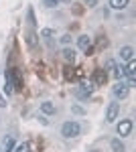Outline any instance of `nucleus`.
<instances>
[{
	"mask_svg": "<svg viewBox=\"0 0 136 152\" xmlns=\"http://www.w3.org/2000/svg\"><path fill=\"white\" fill-rule=\"evenodd\" d=\"M12 152H33V148H31V142H23V144L14 146V150H12Z\"/></svg>",
	"mask_w": 136,
	"mask_h": 152,
	"instance_id": "16",
	"label": "nucleus"
},
{
	"mask_svg": "<svg viewBox=\"0 0 136 152\" xmlns=\"http://www.w3.org/2000/svg\"><path fill=\"white\" fill-rule=\"evenodd\" d=\"M93 89H96V87H93V83H91V81L81 83L79 87L75 89V95H77L79 99H87V97H90V95L93 94Z\"/></svg>",
	"mask_w": 136,
	"mask_h": 152,
	"instance_id": "5",
	"label": "nucleus"
},
{
	"mask_svg": "<svg viewBox=\"0 0 136 152\" xmlns=\"http://www.w3.org/2000/svg\"><path fill=\"white\" fill-rule=\"evenodd\" d=\"M61 55H63V59H65L67 63H73V61H75V51H73V49H63Z\"/></svg>",
	"mask_w": 136,
	"mask_h": 152,
	"instance_id": "15",
	"label": "nucleus"
},
{
	"mask_svg": "<svg viewBox=\"0 0 136 152\" xmlns=\"http://www.w3.org/2000/svg\"><path fill=\"white\" fill-rule=\"evenodd\" d=\"M120 59L126 61V63H128V61H132V59H134V49L130 47V45L122 47V49H120Z\"/></svg>",
	"mask_w": 136,
	"mask_h": 152,
	"instance_id": "9",
	"label": "nucleus"
},
{
	"mask_svg": "<svg viewBox=\"0 0 136 152\" xmlns=\"http://www.w3.org/2000/svg\"><path fill=\"white\" fill-rule=\"evenodd\" d=\"M106 81H108V73H106V69H96L93 71V79H91L93 85H104Z\"/></svg>",
	"mask_w": 136,
	"mask_h": 152,
	"instance_id": "8",
	"label": "nucleus"
},
{
	"mask_svg": "<svg viewBox=\"0 0 136 152\" xmlns=\"http://www.w3.org/2000/svg\"><path fill=\"white\" fill-rule=\"evenodd\" d=\"M96 4V0H87V6H93Z\"/></svg>",
	"mask_w": 136,
	"mask_h": 152,
	"instance_id": "26",
	"label": "nucleus"
},
{
	"mask_svg": "<svg viewBox=\"0 0 136 152\" xmlns=\"http://www.w3.org/2000/svg\"><path fill=\"white\" fill-rule=\"evenodd\" d=\"M26 18H29V23L35 24V14H33V8H29V12H26Z\"/></svg>",
	"mask_w": 136,
	"mask_h": 152,
	"instance_id": "21",
	"label": "nucleus"
},
{
	"mask_svg": "<svg viewBox=\"0 0 136 152\" xmlns=\"http://www.w3.org/2000/svg\"><path fill=\"white\" fill-rule=\"evenodd\" d=\"M41 112H43L45 116H53L57 110H55V105L51 104V102H43V104H41Z\"/></svg>",
	"mask_w": 136,
	"mask_h": 152,
	"instance_id": "14",
	"label": "nucleus"
},
{
	"mask_svg": "<svg viewBox=\"0 0 136 152\" xmlns=\"http://www.w3.org/2000/svg\"><path fill=\"white\" fill-rule=\"evenodd\" d=\"M14 146H16V144H14V138L8 136L6 142H4V152H12V150H14Z\"/></svg>",
	"mask_w": 136,
	"mask_h": 152,
	"instance_id": "17",
	"label": "nucleus"
},
{
	"mask_svg": "<svg viewBox=\"0 0 136 152\" xmlns=\"http://www.w3.org/2000/svg\"><path fill=\"white\" fill-rule=\"evenodd\" d=\"M59 41H61V45H69V43H71V35H63Z\"/></svg>",
	"mask_w": 136,
	"mask_h": 152,
	"instance_id": "20",
	"label": "nucleus"
},
{
	"mask_svg": "<svg viewBox=\"0 0 136 152\" xmlns=\"http://www.w3.org/2000/svg\"><path fill=\"white\" fill-rule=\"evenodd\" d=\"M39 120H41V124H45V126H47V124H49V120H47L45 116H41V118H39Z\"/></svg>",
	"mask_w": 136,
	"mask_h": 152,
	"instance_id": "25",
	"label": "nucleus"
},
{
	"mask_svg": "<svg viewBox=\"0 0 136 152\" xmlns=\"http://www.w3.org/2000/svg\"><path fill=\"white\" fill-rule=\"evenodd\" d=\"M79 132H81V124L75 122V120H69L61 126V136L63 138H75V136H79Z\"/></svg>",
	"mask_w": 136,
	"mask_h": 152,
	"instance_id": "1",
	"label": "nucleus"
},
{
	"mask_svg": "<svg viewBox=\"0 0 136 152\" xmlns=\"http://www.w3.org/2000/svg\"><path fill=\"white\" fill-rule=\"evenodd\" d=\"M73 112H75V114H83V107H79V105H73Z\"/></svg>",
	"mask_w": 136,
	"mask_h": 152,
	"instance_id": "23",
	"label": "nucleus"
},
{
	"mask_svg": "<svg viewBox=\"0 0 136 152\" xmlns=\"http://www.w3.org/2000/svg\"><path fill=\"white\" fill-rule=\"evenodd\" d=\"M128 4H130V0H110V8L114 10H124Z\"/></svg>",
	"mask_w": 136,
	"mask_h": 152,
	"instance_id": "13",
	"label": "nucleus"
},
{
	"mask_svg": "<svg viewBox=\"0 0 136 152\" xmlns=\"http://www.w3.org/2000/svg\"><path fill=\"white\" fill-rule=\"evenodd\" d=\"M110 148H112V152H126V146L120 138H114V140L110 142Z\"/></svg>",
	"mask_w": 136,
	"mask_h": 152,
	"instance_id": "12",
	"label": "nucleus"
},
{
	"mask_svg": "<svg viewBox=\"0 0 136 152\" xmlns=\"http://www.w3.org/2000/svg\"><path fill=\"white\" fill-rule=\"evenodd\" d=\"M26 47L31 49V51H35V49H37V35H35L33 28L26 33Z\"/></svg>",
	"mask_w": 136,
	"mask_h": 152,
	"instance_id": "10",
	"label": "nucleus"
},
{
	"mask_svg": "<svg viewBox=\"0 0 136 152\" xmlns=\"http://www.w3.org/2000/svg\"><path fill=\"white\" fill-rule=\"evenodd\" d=\"M132 128H134V122L128 118V120H120V124H118V136L120 138H126V136H130V132H132Z\"/></svg>",
	"mask_w": 136,
	"mask_h": 152,
	"instance_id": "2",
	"label": "nucleus"
},
{
	"mask_svg": "<svg viewBox=\"0 0 136 152\" xmlns=\"http://www.w3.org/2000/svg\"><path fill=\"white\" fill-rule=\"evenodd\" d=\"M0 107H6V97L4 95H0Z\"/></svg>",
	"mask_w": 136,
	"mask_h": 152,
	"instance_id": "24",
	"label": "nucleus"
},
{
	"mask_svg": "<svg viewBox=\"0 0 136 152\" xmlns=\"http://www.w3.org/2000/svg\"><path fill=\"white\" fill-rule=\"evenodd\" d=\"M108 69L112 71V73H114V69H116V63H114L112 59H110V61H108Z\"/></svg>",
	"mask_w": 136,
	"mask_h": 152,
	"instance_id": "22",
	"label": "nucleus"
},
{
	"mask_svg": "<svg viewBox=\"0 0 136 152\" xmlns=\"http://www.w3.org/2000/svg\"><path fill=\"white\" fill-rule=\"evenodd\" d=\"M4 94H6V95L14 94V81H12L10 69H6V73H4Z\"/></svg>",
	"mask_w": 136,
	"mask_h": 152,
	"instance_id": "7",
	"label": "nucleus"
},
{
	"mask_svg": "<svg viewBox=\"0 0 136 152\" xmlns=\"http://www.w3.org/2000/svg\"><path fill=\"white\" fill-rule=\"evenodd\" d=\"M77 47H79L85 55H90L91 53V39L87 35H81L79 39H77Z\"/></svg>",
	"mask_w": 136,
	"mask_h": 152,
	"instance_id": "6",
	"label": "nucleus"
},
{
	"mask_svg": "<svg viewBox=\"0 0 136 152\" xmlns=\"http://www.w3.org/2000/svg\"><path fill=\"white\" fill-rule=\"evenodd\" d=\"M59 2H61V0H45V6L47 8H55Z\"/></svg>",
	"mask_w": 136,
	"mask_h": 152,
	"instance_id": "19",
	"label": "nucleus"
},
{
	"mask_svg": "<svg viewBox=\"0 0 136 152\" xmlns=\"http://www.w3.org/2000/svg\"><path fill=\"white\" fill-rule=\"evenodd\" d=\"M53 35H55L53 28H43V31H41V37H43V39H51Z\"/></svg>",
	"mask_w": 136,
	"mask_h": 152,
	"instance_id": "18",
	"label": "nucleus"
},
{
	"mask_svg": "<svg viewBox=\"0 0 136 152\" xmlns=\"http://www.w3.org/2000/svg\"><path fill=\"white\" fill-rule=\"evenodd\" d=\"M118 116H120V104L112 102V104L108 105V110H106V122L108 124H114L118 120Z\"/></svg>",
	"mask_w": 136,
	"mask_h": 152,
	"instance_id": "4",
	"label": "nucleus"
},
{
	"mask_svg": "<svg viewBox=\"0 0 136 152\" xmlns=\"http://www.w3.org/2000/svg\"><path fill=\"white\" fill-rule=\"evenodd\" d=\"M91 152H98V150H91Z\"/></svg>",
	"mask_w": 136,
	"mask_h": 152,
	"instance_id": "27",
	"label": "nucleus"
},
{
	"mask_svg": "<svg viewBox=\"0 0 136 152\" xmlns=\"http://www.w3.org/2000/svg\"><path fill=\"white\" fill-rule=\"evenodd\" d=\"M124 77H136V61H128V65L124 67Z\"/></svg>",
	"mask_w": 136,
	"mask_h": 152,
	"instance_id": "11",
	"label": "nucleus"
},
{
	"mask_svg": "<svg viewBox=\"0 0 136 152\" xmlns=\"http://www.w3.org/2000/svg\"><path fill=\"white\" fill-rule=\"evenodd\" d=\"M67 2H71V0H67Z\"/></svg>",
	"mask_w": 136,
	"mask_h": 152,
	"instance_id": "28",
	"label": "nucleus"
},
{
	"mask_svg": "<svg viewBox=\"0 0 136 152\" xmlns=\"http://www.w3.org/2000/svg\"><path fill=\"white\" fill-rule=\"evenodd\" d=\"M112 94H114L116 99H124V97H128V94H130V87H128L124 81H118L112 87Z\"/></svg>",
	"mask_w": 136,
	"mask_h": 152,
	"instance_id": "3",
	"label": "nucleus"
}]
</instances>
